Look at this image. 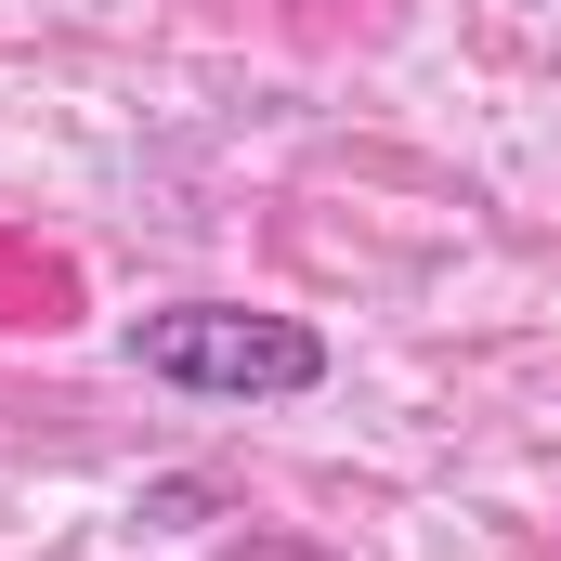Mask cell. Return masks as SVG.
Instances as JSON below:
<instances>
[{
    "mask_svg": "<svg viewBox=\"0 0 561 561\" xmlns=\"http://www.w3.org/2000/svg\"><path fill=\"white\" fill-rule=\"evenodd\" d=\"M131 366L170 392H236V405H287L327 379V340L300 313H249V300H170L131 313Z\"/></svg>",
    "mask_w": 561,
    "mask_h": 561,
    "instance_id": "1",
    "label": "cell"
}]
</instances>
